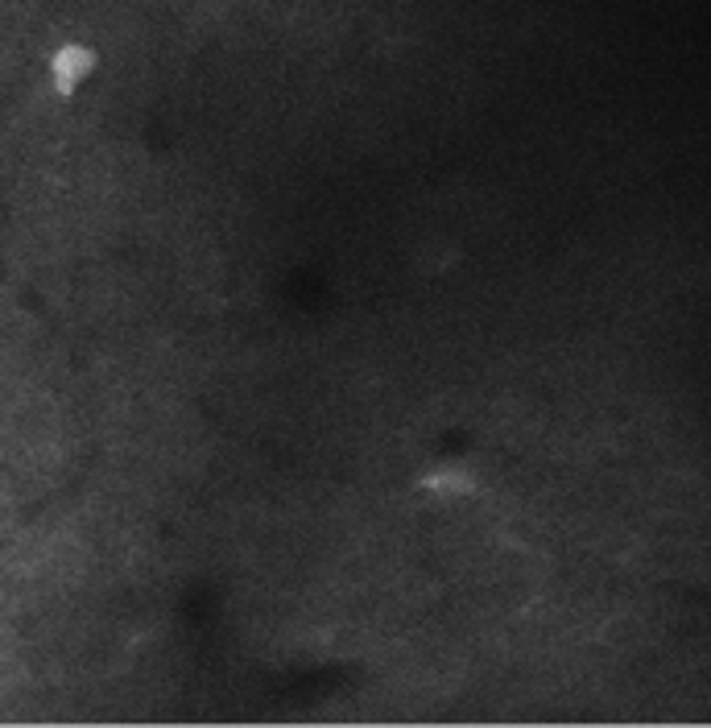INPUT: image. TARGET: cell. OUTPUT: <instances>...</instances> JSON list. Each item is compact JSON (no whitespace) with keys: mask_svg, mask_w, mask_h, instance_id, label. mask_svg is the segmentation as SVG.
<instances>
[{"mask_svg":"<svg viewBox=\"0 0 711 728\" xmlns=\"http://www.w3.org/2000/svg\"><path fill=\"white\" fill-rule=\"evenodd\" d=\"M96 67H100L96 50L83 46V42H67V46H58V50L50 54V83H54L58 96L71 100L75 91H79L91 75H96Z\"/></svg>","mask_w":711,"mask_h":728,"instance_id":"1","label":"cell"},{"mask_svg":"<svg viewBox=\"0 0 711 728\" xmlns=\"http://www.w3.org/2000/svg\"><path fill=\"white\" fill-rule=\"evenodd\" d=\"M422 493L439 505H455V501H468L476 493V476L468 468H435L422 476Z\"/></svg>","mask_w":711,"mask_h":728,"instance_id":"2","label":"cell"},{"mask_svg":"<svg viewBox=\"0 0 711 728\" xmlns=\"http://www.w3.org/2000/svg\"><path fill=\"white\" fill-rule=\"evenodd\" d=\"M418 265L426 273H447L451 265H459V245L451 236H426V245L418 249Z\"/></svg>","mask_w":711,"mask_h":728,"instance_id":"3","label":"cell"},{"mask_svg":"<svg viewBox=\"0 0 711 728\" xmlns=\"http://www.w3.org/2000/svg\"><path fill=\"white\" fill-rule=\"evenodd\" d=\"M13 526H17V505H13V497L0 493V534H9Z\"/></svg>","mask_w":711,"mask_h":728,"instance_id":"4","label":"cell"}]
</instances>
